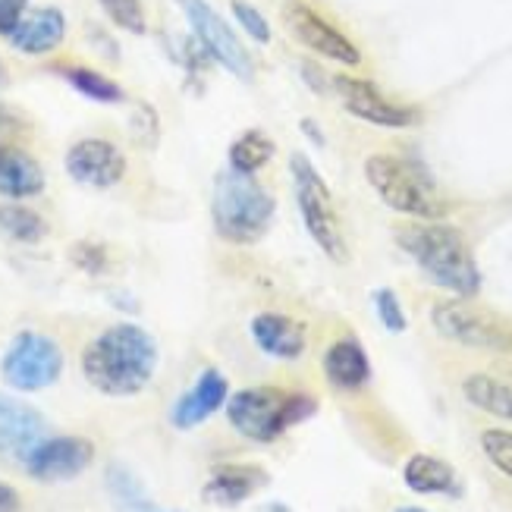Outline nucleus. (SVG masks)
<instances>
[{"label":"nucleus","mask_w":512,"mask_h":512,"mask_svg":"<svg viewBox=\"0 0 512 512\" xmlns=\"http://www.w3.org/2000/svg\"><path fill=\"white\" fill-rule=\"evenodd\" d=\"M158 371V343L139 324L101 330L82 352V374L104 396H136Z\"/></svg>","instance_id":"f257e3e1"},{"label":"nucleus","mask_w":512,"mask_h":512,"mask_svg":"<svg viewBox=\"0 0 512 512\" xmlns=\"http://www.w3.org/2000/svg\"><path fill=\"white\" fill-rule=\"evenodd\" d=\"M396 239L403 252L421 267V274L440 289H450L459 299H475L481 293L478 261L462 230L437 224V220H425V224L399 227Z\"/></svg>","instance_id":"f03ea898"},{"label":"nucleus","mask_w":512,"mask_h":512,"mask_svg":"<svg viewBox=\"0 0 512 512\" xmlns=\"http://www.w3.org/2000/svg\"><path fill=\"white\" fill-rule=\"evenodd\" d=\"M277 214L274 195L252 173L224 170L214 180L211 220L217 236L230 246H255L271 230Z\"/></svg>","instance_id":"7ed1b4c3"},{"label":"nucleus","mask_w":512,"mask_h":512,"mask_svg":"<svg viewBox=\"0 0 512 512\" xmlns=\"http://www.w3.org/2000/svg\"><path fill=\"white\" fill-rule=\"evenodd\" d=\"M227 418L233 431L255 443H274L293 425L318 412V403L308 393H289L280 387H249L227 399Z\"/></svg>","instance_id":"20e7f679"},{"label":"nucleus","mask_w":512,"mask_h":512,"mask_svg":"<svg viewBox=\"0 0 512 512\" xmlns=\"http://www.w3.org/2000/svg\"><path fill=\"white\" fill-rule=\"evenodd\" d=\"M365 180L377 192V198L399 214H409L418 220H440L447 214V202L437 195L428 173L403 158L371 154L365 161Z\"/></svg>","instance_id":"39448f33"},{"label":"nucleus","mask_w":512,"mask_h":512,"mask_svg":"<svg viewBox=\"0 0 512 512\" xmlns=\"http://www.w3.org/2000/svg\"><path fill=\"white\" fill-rule=\"evenodd\" d=\"M289 173H293L296 205H299L308 236L318 242V249L330 261H346L343 227H340V217H337V208H333V198H330L324 176L311 167L305 154H293V158H289Z\"/></svg>","instance_id":"423d86ee"},{"label":"nucleus","mask_w":512,"mask_h":512,"mask_svg":"<svg viewBox=\"0 0 512 512\" xmlns=\"http://www.w3.org/2000/svg\"><path fill=\"white\" fill-rule=\"evenodd\" d=\"M63 374V349L54 337L38 330H22L10 340L4 359H0V377L7 387L19 393H38L60 381Z\"/></svg>","instance_id":"0eeeda50"},{"label":"nucleus","mask_w":512,"mask_h":512,"mask_svg":"<svg viewBox=\"0 0 512 512\" xmlns=\"http://www.w3.org/2000/svg\"><path fill=\"white\" fill-rule=\"evenodd\" d=\"M176 7L183 10L192 35L198 38V44H202L205 54L214 63H220L230 76H236L242 82L255 79V66H252L249 51L242 48L239 35L230 29V22L220 16L208 0H176Z\"/></svg>","instance_id":"6e6552de"},{"label":"nucleus","mask_w":512,"mask_h":512,"mask_svg":"<svg viewBox=\"0 0 512 512\" xmlns=\"http://www.w3.org/2000/svg\"><path fill=\"white\" fill-rule=\"evenodd\" d=\"M431 321L440 337H447L459 346L487 349V352H512V327L462 299L437 302L431 308Z\"/></svg>","instance_id":"1a4fd4ad"},{"label":"nucleus","mask_w":512,"mask_h":512,"mask_svg":"<svg viewBox=\"0 0 512 512\" xmlns=\"http://www.w3.org/2000/svg\"><path fill=\"white\" fill-rule=\"evenodd\" d=\"M283 22H286L289 35H293L299 44H305L308 51H315L318 57L337 60L343 66L362 63L359 48H355V44L337 26H330L321 13H315L308 4H302V0H289V4L283 7Z\"/></svg>","instance_id":"9d476101"},{"label":"nucleus","mask_w":512,"mask_h":512,"mask_svg":"<svg viewBox=\"0 0 512 512\" xmlns=\"http://www.w3.org/2000/svg\"><path fill=\"white\" fill-rule=\"evenodd\" d=\"M95 462V443L88 437H44L26 456V472L35 481L57 484L79 478Z\"/></svg>","instance_id":"9b49d317"},{"label":"nucleus","mask_w":512,"mask_h":512,"mask_svg":"<svg viewBox=\"0 0 512 512\" xmlns=\"http://www.w3.org/2000/svg\"><path fill=\"white\" fill-rule=\"evenodd\" d=\"M333 88L343 101V107L352 117H359L371 126H384V129H409L421 120L415 107L393 104L390 98L381 95V88L371 85L368 79H352V76H337Z\"/></svg>","instance_id":"f8f14e48"},{"label":"nucleus","mask_w":512,"mask_h":512,"mask_svg":"<svg viewBox=\"0 0 512 512\" xmlns=\"http://www.w3.org/2000/svg\"><path fill=\"white\" fill-rule=\"evenodd\" d=\"M66 173L88 189H110L126 176L123 151L107 139H79L66 151Z\"/></svg>","instance_id":"ddd939ff"},{"label":"nucleus","mask_w":512,"mask_h":512,"mask_svg":"<svg viewBox=\"0 0 512 512\" xmlns=\"http://www.w3.org/2000/svg\"><path fill=\"white\" fill-rule=\"evenodd\" d=\"M44 415L22 399L0 393V459L26 462V456L44 440Z\"/></svg>","instance_id":"4468645a"},{"label":"nucleus","mask_w":512,"mask_h":512,"mask_svg":"<svg viewBox=\"0 0 512 512\" xmlns=\"http://www.w3.org/2000/svg\"><path fill=\"white\" fill-rule=\"evenodd\" d=\"M230 399V384L227 377L220 374L217 368H208L202 371V377L195 381V387H189L180 399L173 403V412H170V421L173 428L180 431H192L198 425H205V421L220 412L227 406Z\"/></svg>","instance_id":"2eb2a0df"},{"label":"nucleus","mask_w":512,"mask_h":512,"mask_svg":"<svg viewBox=\"0 0 512 512\" xmlns=\"http://www.w3.org/2000/svg\"><path fill=\"white\" fill-rule=\"evenodd\" d=\"M249 330H252L255 346L264 355H271V359H280V362L302 359V352L308 346L305 327L296 318L280 315V311H261V315L252 318Z\"/></svg>","instance_id":"dca6fc26"},{"label":"nucleus","mask_w":512,"mask_h":512,"mask_svg":"<svg viewBox=\"0 0 512 512\" xmlns=\"http://www.w3.org/2000/svg\"><path fill=\"white\" fill-rule=\"evenodd\" d=\"M264 484H267V472L261 465H242V462L217 465L202 487V500L211 506L233 509L239 503H246L249 497H255Z\"/></svg>","instance_id":"f3484780"},{"label":"nucleus","mask_w":512,"mask_h":512,"mask_svg":"<svg viewBox=\"0 0 512 512\" xmlns=\"http://www.w3.org/2000/svg\"><path fill=\"white\" fill-rule=\"evenodd\" d=\"M66 38V16L57 7H38L19 19V26L7 38L19 54L44 57L57 51Z\"/></svg>","instance_id":"a211bd4d"},{"label":"nucleus","mask_w":512,"mask_h":512,"mask_svg":"<svg viewBox=\"0 0 512 512\" xmlns=\"http://www.w3.org/2000/svg\"><path fill=\"white\" fill-rule=\"evenodd\" d=\"M44 192V170L29 151L0 145V195L10 202H26Z\"/></svg>","instance_id":"6ab92c4d"},{"label":"nucleus","mask_w":512,"mask_h":512,"mask_svg":"<svg viewBox=\"0 0 512 512\" xmlns=\"http://www.w3.org/2000/svg\"><path fill=\"white\" fill-rule=\"evenodd\" d=\"M324 374L337 390H362L371 381V362L359 340L343 337L324 352Z\"/></svg>","instance_id":"aec40b11"},{"label":"nucleus","mask_w":512,"mask_h":512,"mask_svg":"<svg viewBox=\"0 0 512 512\" xmlns=\"http://www.w3.org/2000/svg\"><path fill=\"white\" fill-rule=\"evenodd\" d=\"M403 481L412 494H447V497L459 494V475L453 465L428 453H415L403 465Z\"/></svg>","instance_id":"412c9836"},{"label":"nucleus","mask_w":512,"mask_h":512,"mask_svg":"<svg viewBox=\"0 0 512 512\" xmlns=\"http://www.w3.org/2000/svg\"><path fill=\"white\" fill-rule=\"evenodd\" d=\"M462 393L475 409L494 418H503V421H512V384L497 381L491 374H469L462 381Z\"/></svg>","instance_id":"4be33fe9"},{"label":"nucleus","mask_w":512,"mask_h":512,"mask_svg":"<svg viewBox=\"0 0 512 512\" xmlns=\"http://www.w3.org/2000/svg\"><path fill=\"white\" fill-rule=\"evenodd\" d=\"M274 142L271 136H264L261 129H249V132H242V136L230 145L227 151V161H230V170L236 173H258L261 167L271 164L274 158Z\"/></svg>","instance_id":"5701e85b"},{"label":"nucleus","mask_w":512,"mask_h":512,"mask_svg":"<svg viewBox=\"0 0 512 512\" xmlns=\"http://www.w3.org/2000/svg\"><path fill=\"white\" fill-rule=\"evenodd\" d=\"M60 76L88 101H98V104H123L126 101V92L114 79H107L98 70H88V66H60Z\"/></svg>","instance_id":"b1692460"},{"label":"nucleus","mask_w":512,"mask_h":512,"mask_svg":"<svg viewBox=\"0 0 512 512\" xmlns=\"http://www.w3.org/2000/svg\"><path fill=\"white\" fill-rule=\"evenodd\" d=\"M0 233H7L10 239L32 246V242H38L44 233H48V227H44V220L35 211L13 202V205L0 208Z\"/></svg>","instance_id":"393cba45"},{"label":"nucleus","mask_w":512,"mask_h":512,"mask_svg":"<svg viewBox=\"0 0 512 512\" xmlns=\"http://www.w3.org/2000/svg\"><path fill=\"white\" fill-rule=\"evenodd\" d=\"M107 19L114 22L117 29L129 35H145L148 32V19H145V4L142 0H98Z\"/></svg>","instance_id":"a878e982"},{"label":"nucleus","mask_w":512,"mask_h":512,"mask_svg":"<svg viewBox=\"0 0 512 512\" xmlns=\"http://www.w3.org/2000/svg\"><path fill=\"white\" fill-rule=\"evenodd\" d=\"M481 450L487 459H491L494 469H500L506 478H512V431L487 428L481 434Z\"/></svg>","instance_id":"bb28decb"},{"label":"nucleus","mask_w":512,"mask_h":512,"mask_svg":"<svg viewBox=\"0 0 512 512\" xmlns=\"http://www.w3.org/2000/svg\"><path fill=\"white\" fill-rule=\"evenodd\" d=\"M374 311H377V318H381V324L390 330V333H403L406 327H409V318H406V311H403V305H399V299H396V293L393 289H387V286H381V289H374Z\"/></svg>","instance_id":"cd10ccee"},{"label":"nucleus","mask_w":512,"mask_h":512,"mask_svg":"<svg viewBox=\"0 0 512 512\" xmlns=\"http://www.w3.org/2000/svg\"><path fill=\"white\" fill-rule=\"evenodd\" d=\"M230 10H233V16H236V22H239V29L246 32L252 41H258V44H267V41H271V26H267V19L261 16L258 7L246 4V0H233Z\"/></svg>","instance_id":"c85d7f7f"},{"label":"nucleus","mask_w":512,"mask_h":512,"mask_svg":"<svg viewBox=\"0 0 512 512\" xmlns=\"http://www.w3.org/2000/svg\"><path fill=\"white\" fill-rule=\"evenodd\" d=\"M26 13H29V0H0V38H10Z\"/></svg>","instance_id":"c756f323"},{"label":"nucleus","mask_w":512,"mask_h":512,"mask_svg":"<svg viewBox=\"0 0 512 512\" xmlns=\"http://www.w3.org/2000/svg\"><path fill=\"white\" fill-rule=\"evenodd\" d=\"M73 261L82 267V271H104V249L101 246H92V242H79V246L73 249Z\"/></svg>","instance_id":"7c9ffc66"},{"label":"nucleus","mask_w":512,"mask_h":512,"mask_svg":"<svg viewBox=\"0 0 512 512\" xmlns=\"http://www.w3.org/2000/svg\"><path fill=\"white\" fill-rule=\"evenodd\" d=\"M22 509V500H19V491L13 484L0 481V512H19Z\"/></svg>","instance_id":"2f4dec72"},{"label":"nucleus","mask_w":512,"mask_h":512,"mask_svg":"<svg viewBox=\"0 0 512 512\" xmlns=\"http://www.w3.org/2000/svg\"><path fill=\"white\" fill-rule=\"evenodd\" d=\"M258 512H293V509H289L286 503H280V500H271V503H264Z\"/></svg>","instance_id":"473e14b6"},{"label":"nucleus","mask_w":512,"mask_h":512,"mask_svg":"<svg viewBox=\"0 0 512 512\" xmlns=\"http://www.w3.org/2000/svg\"><path fill=\"white\" fill-rule=\"evenodd\" d=\"M302 129H305V132H308V136H311V139H315L318 145L324 142V136H321V132L315 129V123H308V120H305V123H302Z\"/></svg>","instance_id":"72a5a7b5"},{"label":"nucleus","mask_w":512,"mask_h":512,"mask_svg":"<svg viewBox=\"0 0 512 512\" xmlns=\"http://www.w3.org/2000/svg\"><path fill=\"white\" fill-rule=\"evenodd\" d=\"M10 82V76H7V66H4V60H0V88H4Z\"/></svg>","instance_id":"f704fd0d"},{"label":"nucleus","mask_w":512,"mask_h":512,"mask_svg":"<svg viewBox=\"0 0 512 512\" xmlns=\"http://www.w3.org/2000/svg\"><path fill=\"white\" fill-rule=\"evenodd\" d=\"M396 512H428V509H421V506H399Z\"/></svg>","instance_id":"c9c22d12"}]
</instances>
